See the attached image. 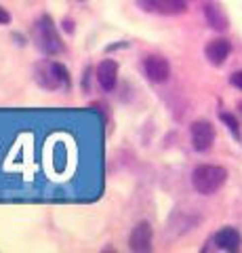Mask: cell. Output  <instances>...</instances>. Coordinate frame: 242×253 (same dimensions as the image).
<instances>
[{"label": "cell", "instance_id": "cell-1", "mask_svg": "<svg viewBox=\"0 0 242 253\" xmlns=\"http://www.w3.org/2000/svg\"><path fill=\"white\" fill-rule=\"evenodd\" d=\"M225 179H228V171L217 165H200L192 173V186L200 194H215L219 190Z\"/></svg>", "mask_w": 242, "mask_h": 253}, {"label": "cell", "instance_id": "cell-10", "mask_svg": "<svg viewBox=\"0 0 242 253\" xmlns=\"http://www.w3.org/2000/svg\"><path fill=\"white\" fill-rule=\"evenodd\" d=\"M215 245L223 251H238L242 245V236L236 228H221L219 232L215 234Z\"/></svg>", "mask_w": 242, "mask_h": 253}, {"label": "cell", "instance_id": "cell-17", "mask_svg": "<svg viewBox=\"0 0 242 253\" xmlns=\"http://www.w3.org/2000/svg\"><path fill=\"white\" fill-rule=\"evenodd\" d=\"M240 108H242V106H240Z\"/></svg>", "mask_w": 242, "mask_h": 253}, {"label": "cell", "instance_id": "cell-4", "mask_svg": "<svg viewBox=\"0 0 242 253\" xmlns=\"http://www.w3.org/2000/svg\"><path fill=\"white\" fill-rule=\"evenodd\" d=\"M141 68H143V74L152 83H165L171 76V63L162 55H147L141 61Z\"/></svg>", "mask_w": 242, "mask_h": 253}, {"label": "cell", "instance_id": "cell-6", "mask_svg": "<svg viewBox=\"0 0 242 253\" xmlns=\"http://www.w3.org/2000/svg\"><path fill=\"white\" fill-rule=\"evenodd\" d=\"M152 236L154 230L147 221H139V224L133 228L131 232V239H129V249L131 251H137V253H145L152 249Z\"/></svg>", "mask_w": 242, "mask_h": 253}, {"label": "cell", "instance_id": "cell-11", "mask_svg": "<svg viewBox=\"0 0 242 253\" xmlns=\"http://www.w3.org/2000/svg\"><path fill=\"white\" fill-rule=\"evenodd\" d=\"M160 15H181L185 13V0H156V11Z\"/></svg>", "mask_w": 242, "mask_h": 253}, {"label": "cell", "instance_id": "cell-14", "mask_svg": "<svg viewBox=\"0 0 242 253\" xmlns=\"http://www.w3.org/2000/svg\"><path fill=\"white\" fill-rule=\"evenodd\" d=\"M230 83L236 86V89H240L242 91V72H234L232 76H230Z\"/></svg>", "mask_w": 242, "mask_h": 253}, {"label": "cell", "instance_id": "cell-2", "mask_svg": "<svg viewBox=\"0 0 242 253\" xmlns=\"http://www.w3.org/2000/svg\"><path fill=\"white\" fill-rule=\"evenodd\" d=\"M36 42H38V49L46 55H57L64 49V42H61V38L57 34V28L49 15H42L36 23Z\"/></svg>", "mask_w": 242, "mask_h": 253}, {"label": "cell", "instance_id": "cell-9", "mask_svg": "<svg viewBox=\"0 0 242 253\" xmlns=\"http://www.w3.org/2000/svg\"><path fill=\"white\" fill-rule=\"evenodd\" d=\"M232 51L230 42L225 41V38H217V41H210L205 49V55L207 59L213 63V66H223L225 59H228V55Z\"/></svg>", "mask_w": 242, "mask_h": 253}, {"label": "cell", "instance_id": "cell-3", "mask_svg": "<svg viewBox=\"0 0 242 253\" xmlns=\"http://www.w3.org/2000/svg\"><path fill=\"white\" fill-rule=\"evenodd\" d=\"M36 81L40 83L44 89H61V86H69V76L68 70L55 61H42L36 66Z\"/></svg>", "mask_w": 242, "mask_h": 253}, {"label": "cell", "instance_id": "cell-13", "mask_svg": "<svg viewBox=\"0 0 242 253\" xmlns=\"http://www.w3.org/2000/svg\"><path fill=\"white\" fill-rule=\"evenodd\" d=\"M137 4L141 6L143 11H147V13H154L156 11V0H137Z\"/></svg>", "mask_w": 242, "mask_h": 253}, {"label": "cell", "instance_id": "cell-8", "mask_svg": "<svg viewBox=\"0 0 242 253\" xmlns=\"http://www.w3.org/2000/svg\"><path fill=\"white\" fill-rule=\"evenodd\" d=\"M97 83L104 91H114L116 83H118V61L104 59L97 66Z\"/></svg>", "mask_w": 242, "mask_h": 253}, {"label": "cell", "instance_id": "cell-7", "mask_svg": "<svg viewBox=\"0 0 242 253\" xmlns=\"http://www.w3.org/2000/svg\"><path fill=\"white\" fill-rule=\"evenodd\" d=\"M205 17L208 21V26L217 32H225L230 28V19L223 6L217 0H207L205 2Z\"/></svg>", "mask_w": 242, "mask_h": 253}, {"label": "cell", "instance_id": "cell-5", "mask_svg": "<svg viewBox=\"0 0 242 253\" xmlns=\"http://www.w3.org/2000/svg\"><path fill=\"white\" fill-rule=\"evenodd\" d=\"M213 141H215V129L208 121H196L192 125V144L198 152L210 150Z\"/></svg>", "mask_w": 242, "mask_h": 253}, {"label": "cell", "instance_id": "cell-16", "mask_svg": "<svg viewBox=\"0 0 242 253\" xmlns=\"http://www.w3.org/2000/svg\"><path fill=\"white\" fill-rule=\"evenodd\" d=\"M185 2H187V0H185Z\"/></svg>", "mask_w": 242, "mask_h": 253}, {"label": "cell", "instance_id": "cell-15", "mask_svg": "<svg viewBox=\"0 0 242 253\" xmlns=\"http://www.w3.org/2000/svg\"><path fill=\"white\" fill-rule=\"evenodd\" d=\"M6 23H11V15L6 13V9L0 6V26H6Z\"/></svg>", "mask_w": 242, "mask_h": 253}, {"label": "cell", "instance_id": "cell-12", "mask_svg": "<svg viewBox=\"0 0 242 253\" xmlns=\"http://www.w3.org/2000/svg\"><path fill=\"white\" fill-rule=\"evenodd\" d=\"M221 121L228 125V129L232 131V135L238 139V137H240V126H238V121H236V118H234L232 114H225V112H223V114H221Z\"/></svg>", "mask_w": 242, "mask_h": 253}]
</instances>
